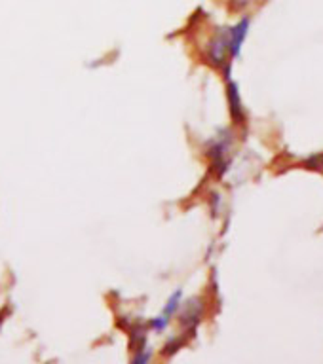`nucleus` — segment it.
<instances>
[{"instance_id": "2", "label": "nucleus", "mask_w": 323, "mask_h": 364, "mask_svg": "<svg viewBox=\"0 0 323 364\" xmlns=\"http://www.w3.org/2000/svg\"><path fill=\"white\" fill-rule=\"evenodd\" d=\"M226 55H228V29L217 32L207 44V59L213 65L225 63Z\"/></svg>"}, {"instance_id": "3", "label": "nucleus", "mask_w": 323, "mask_h": 364, "mask_svg": "<svg viewBox=\"0 0 323 364\" xmlns=\"http://www.w3.org/2000/svg\"><path fill=\"white\" fill-rule=\"evenodd\" d=\"M228 105H230V114H232L234 120H244V107H242V99H239V90L232 80L228 82Z\"/></svg>"}, {"instance_id": "6", "label": "nucleus", "mask_w": 323, "mask_h": 364, "mask_svg": "<svg viewBox=\"0 0 323 364\" xmlns=\"http://www.w3.org/2000/svg\"><path fill=\"white\" fill-rule=\"evenodd\" d=\"M207 152H209L211 160H213V166H226V161H228V141H220V139L219 141H215Z\"/></svg>"}, {"instance_id": "5", "label": "nucleus", "mask_w": 323, "mask_h": 364, "mask_svg": "<svg viewBox=\"0 0 323 364\" xmlns=\"http://www.w3.org/2000/svg\"><path fill=\"white\" fill-rule=\"evenodd\" d=\"M181 307H183V290L181 288H177V290L169 296L168 300H166V306H164V309H162V315L171 321L175 315L181 311Z\"/></svg>"}, {"instance_id": "1", "label": "nucleus", "mask_w": 323, "mask_h": 364, "mask_svg": "<svg viewBox=\"0 0 323 364\" xmlns=\"http://www.w3.org/2000/svg\"><path fill=\"white\" fill-rule=\"evenodd\" d=\"M249 23H251L249 18H242L236 25L228 29V55L232 59L238 58L242 51V44L249 32Z\"/></svg>"}, {"instance_id": "7", "label": "nucleus", "mask_w": 323, "mask_h": 364, "mask_svg": "<svg viewBox=\"0 0 323 364\" xmlns=\"http://www.w3.org/2000/svg\"><path fill=\"white\" fill-rule=\"evenodd\" d=\"M169 323H171V321L160 314L158 317H154V319H150L149 326H150V330H152V332L160 334V332H164V330H168Z\"/></svg>"}, {"instance_id": "4", "label": "nucleus", "mask_w": 323, "mask_h": 364, "mask_svg": "<svg viewBox=\"0 0 323 364\" xmlns=\"http://www.w3.org/2000/svg\"><path fill=\"white\" fill-rule=\"evenodd\" d=\"M181 323L185 328H190V330L196 328V325L200 323V304H198V300H190L188 304H185Z\"/></svg>"}]
</instances>
